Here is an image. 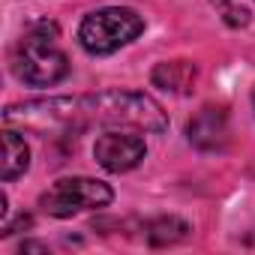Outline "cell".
Segmentation results:
<instances>
[{"label":"cell","instance_id":"obj_5","mask_svg":"<svg viewBox=\"0 0 255 255\" xmlns=\"http://www.w3.org/2000/svg\"><path fill=\"white\" fill-rule=\"evenodd\" d=\"M93 156L105 171L123 174V171H132L135 165H141V159L147 156V144L132 129H111L96 138Z\"/></svg>","mask_w":255,"mask_h":255},{"label":"cell","instance_id":"obj_12","mask_svg":"<svg viewBox=\"0 0 255 255\" xmlns=\"http://www.w3.org/2000/svg\"><path fill=\"white\" fill-rule=\"evenodd\" d=\"M252 102H255V93H252Z\"/></svg>","mask_w":255,"mask_h":255},{"label":"cell","instance_id":"obj_4","mask_svg":"<svg viewBox=\"0 0 255 255\" xmlns=\"http://www.w3.org/2000/svg\"><path fill=\"white\" fill-rule=\"evenodd\" d=\"M114 198L111 186L93 177H63L39 195V207L54 219H69L81 210L108 207Z\"/></svg>","mask_w":255,"mask_h":255},{"label":"cell","instance_id":"obj_2","mask_svg":"<svg viewBox=\"0 0 255 255\" xmlns=\"http://www.w3.org/2000/svg\"><path fill=\"white\" fill-rule=\"evenodd\" d=\"M12 72L30 87H51L69 75V57L57 48V24H30L12 51Z\"/></svg>","mask_w":255,"mask_h":255},{"label":"cell","instance_id":"obj_9","mask_svg":"<svg viewBox=\"0 0 255 255\" xmlns=\"http://www.w3.org/2000/svg\"><path fill=\"white\" fill-rule=\"evenodd\" d=\"M189 231H192V228H189L183 219H177V216H159V219L147 222V228H144L150 246H174V243L186 240Z\"/></svg>","mask_w":255,"mask_h":255},{"label":"cell","instance_id":"obj_1","mask_svg":"<svg viewBox=\"0 0 255 255\" xmlns=\"http://www.w3.org/2000/svg\"><path fill=\"white\" fill-rule=\"evenodd\" d=\"M3 123L36 135H75L90 126L132 132H165L168 117L162 105L138 90H99L81 96H48L15 102L3 111Z\"/></svg>","mask_w":255,"mask_h":255},{"label":"cell","instance_id":"obj_10","mask_svg":"<svg viewBox=\"0 0 255 255\" xmlns=\"http://www.w3.org/2000/svg\"><path fill=\"white\" fill-rule=\"evenodd\" d=\"M213 6H219V9H222L225 21H228L231 27H243V24H249V12H246L243 6H234L231 0H213Z\"/></svg>","mask_w":255,"mask_h":255},{"label":"cell","instance_id":"obj_3","mask_svg":"<svg viewBox=\"0 0 255 255\" xmlns=\"http://www.w3.org/2000/svg\"><path fill=\"white\" fill-rule=\"evenodd\" d=\"M144 33V18L129 6H105L87 12L78 27V42L87 54H114L117 48L135 42Z\"/></svg>","mask_w":255,"mask_h":255},{"label":"cell","instance_id":"obj_7","mask_svg":"<svg viewBox=\"0 0 255 255\" xmlns=\"http://www.w3.org/2000/svg\"><path fill=\"white\" fill-rule=\"evenodd\" d=\"M153 84L159 90H168V93H189L195 87V78H198V69L195 63L189 60H165V63H156L153 69Z\"/></svg>","mask_w":255,"mask_h":255},{"label":"cell","instance_id":"obj_6","mask_svg":"<svg viewBox=\"0 0 255 255\" xmlns=\"http://www.w3.org/2000/svg\"><path fill=\"white\" fill-rule=\"evenodd\" d=\"M186 135L201 150H219V147H225V141H228V114H225V108H216V105L201 108L189 120Z\"/></svg>","mask_w":255,"mask_h":255},{"label":"cell","instance_id":"obj_11","mask_svg":"<svg viewBox=\"0 0 255 255\" xmlns=\"http://www.w3.org/2000/svg\"><path fill=\"white\" fill-rule=\"evenodd\" d=\"M21 252H45L42 243H21Z\"/></svg>","mask_w":255,"mask_h":255},{"label":"cell","instance_id":"obj_8","mask_svg":"<svg viewBox=\"0 0 255 255\" xmlns=\"http://www.w3.org/2000/svg\"><path fill=\"white\" fill-rule=\"evenodd\" d=\"M30 168V147L15 132V126H6L3 132V180H15Z\"/></svg>","mask_w":255,"mask_h":255}]
</instances>
